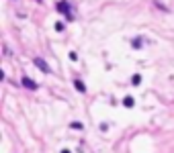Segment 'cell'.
<instances>
[{
	"label": "cell",
	"mask_w": 174,
	"mask_h": 153,
	"mask_svg": "<svg viewBox=\"0 0 174 153\" xmlns=\"http://www.w3.org/2000/svg\"><path fill=\"white\" fill-rule=\"evenodd\" d=\"M74 86H76V90H78V92H82V94L86 92V86H84L80 80H76V82H74Z\"/></svg>",
	"instance_id": "5b68a950"
},
{
	"label": "cell",
	"mask_w": 174,
	"mask_h": 153,
	"mask_svg": "<svg viewBox=\"0 0 174 153\" xmlns=\"http://www.w3.org/2000/svg\"><path fill=\"white\" fill-rule=\"evenodd\" d=\"M131 45H133L135 49H139V47L143 45V41H141V37H137V39H133V41H131Z\"/></svg>",
	"instance_id": "8992f818"
},
{
	"label": "cell",
	"mask_w": 174,
	"mask_h": 153,
	"mask_svg": "<svg viewBox=\"0 0 174 153\" xmlns=\"http://www.w3.org/2000/svg\"><path fill=\"white\" fill-rule=\"evenodd\" d=\"M23 86H25V88H29V90H37V84H35L31 78H27V76L23 78Z\"/></svg>",
	"instance_id": "3957f363"
},
{
	"label": "cell",
	"mask_w": 174,
	"mask_h": 153,
	"mask_svg": "<svg viewBox=\"0 0 174 153\" xmlns=\"http://www.w3.org/2000/svg\"><path fill=\"white\" fill-rule=\"evenodd\" d=\"M139 82H141V78H139V74H135V76H133V84H135V86H137V84H139Z\"/></svg>",
	"instance_id": "ba28073f"
},
{
	"label": "cell",
	"mask_w": 174,
	"mask_h": 153,
	"mask_svg": "<svg viewBox=\"0 0 174 153\" xmlns=\"http://www.w3.org/2000/svg\"><path fill=\"white\" fill-rule=\"evenodd\" d=\"M33 63L37 65V68H39L43 74H49V72H51V70H49V63L43 59V57H33Z\"/></svg>",
	"instance_id": "6da1fadb"
},
{
	"label": "cell",
	"mask_w": 174,
	"mask_h": 153,
	"mask_svg": "<svg viewBox=\"0 0 174 153\" xmlns=\"http://www.w3.org/2000/svg\"><path fill=\"white\" fill-rule=\"evenodd\" d=\"M123 106H127V108H133V106H135V100H133L131 96H125V98H123Z\"/></svg>",
	"instance_id": "277c9868"
},
{
	"label": "cell",
	"mask_w": 174,
	"mask_h": 153,
	"mask_svg": "<svg viewBox=\"0 0 174 153\" xmlns=\"http://www.w3.org/2000/svg\"><path fill=\"white\" fill-rule=\"evenodd\" d=\"M55 31H63V23H57L55 25Z\"/></svg>",
	"instance_id": "9c48e42d"
},
{
	"label": "cell",
	"mask_w": 174,
	"mask_h": 153,
	"mask_svg": "<svg viewBox=\"0 0 174 153\" xmlns=\"http://www.w3.org/2000/svg\"><path fill=\"white\" fill-rule=\"evenodd\" d=\"M70 127H72V129H76V131H82V129H84V125H82V123H72Z\"/></svg>",
	"instance_id": "52a82bcc"
},
{
	"label": "cell",
	"mask_w": 174,
	"mask_h": 153,
	"mask_svg": "<svg viewBox=\"0 0 174 153\" xmlns=\"http://www.w3.org/2000/svg\"><path fill=\"white\" fill-rule=\"evenodd\" d=\"M57 10H59L61 14H66L68 20H72V12H70V4H68V2H63V0H61V2H57Z\"/></svg>",
	"instance_id": "7a4b0ae2"
},
{
	"label": "cell",
	"mask_w": 174,
	"mask_h": 153,
	"mask_svg": "<svg viewBox=\"0 0 174 153\" xmlns=\"http://www.w3.org/2000/svg\"><path fill=\"white\" fill-rule=\"evenodd\" d=\"M61 153H72V151H68V149H63V151H61Z\"/></svg>",
	"instance_id": "30bf717a"
}]
</instances>
